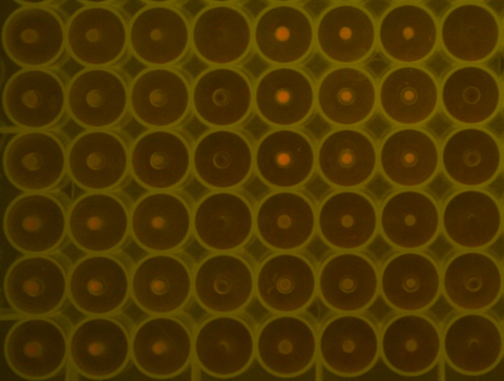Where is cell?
<instances>
[{
	"instance_id": "cell-1",
	"label": "cell",
	"mask_w": 504,
	"mask_h": 381,
	"mask_svg": "<svg viewBox=\"0 0 504 381\" xmlns=\"http://www.w3.org/2000/svg\"><path fill=\"white\" fill-rule=\"evenodd\" d=\"M258 323L246 311L208 314L196 325L193 363L197 369L218 379L238 377L256 360Z\"/></svg>"
},
{
	"instance_id": "cell-2",
	"label": "cell",
	"mask_w": 504,
	"mask_h": 381,
	"mask_svg": "<svg viewBox=\"0 0 504 381\" xmlns=\"http://www.w3.org/2000/svg\"><path fill=\"white\" fill-rule=\"evenodd\" d=\"M72 264L59 251L23 254L7 269L3 291L11 308L22 317L58 313L68 299Z\"/></svg>"
},
{
	"instance_id": "cell-3",
	"label": "cell",
	"mask_w": 504,
	"mask_h": 381,
	"mask_svg": "<svg viewBox=\"0 0 504 381\" xmlns=\"http://www.w3.org/2000/svg\"><path fill=\"white\" fill-rule=\"evenodd\" d=\"M71 202L57 190L23 192L7 207L3 219L5 236L23 254L58 251L68 236Z\"/></svg>"
},
{
	"instance_id": "cell-4",
	"label": "cell",
	"mask_w": 504,
	"mask_h": 381,
	"mask_svg": "<svg viewBox=\"0 0 504 381\" xmlns=\"http://www.w3.org/2000/svg\"><path fill=\"white\" fill-rule=\"evenodd\" d=\"M119 313L87 316L71 330L68 363L82 376L103 380L123 372L131 359L134 326Z\"/></svg>"
},
{
	"instance_id": "cell-5",
	"label": "cell",
	"mask_w": 504,
	"mask_h": 381,
	"mask_svg": "<svg viewBox=\"0 0 504 381\" xmlns=\"http://www.w3.org/2000/svg\"><path fill=\"white\" fill-rule=\"evenodd\" d=\"M58 313L26 317L16 321L6 336L7 363L20 377L40 381L57 375L68 363L72 329Z\"/></svg>"
},
{
	"instance_id": "cell-6",
	"label": "cell",
	"mask_w": 504,
	"mask_h": 381,
	"mask_svg": "<svg viewBox=\"0 0 504 381\" xmlns=\"http://www.w3.org/2000/svg\"><path fill=\"white\" fill-rule=\"evenodd\" d=\"M132 141L122 128L85 129L69 144V178L85 192L122 190L132 179Z\"/></svg>"
},
{
	"instance_id": "cell-7",
	"label": "cell",
	"mask_w": 504,
	"mask_h": 381,
	"mask_svg": "<svg viewBox=\"0 0 504 381\" xmlns=\"http://www.w3.org/2000/svg\"><path fill=\"white\" fill-rule=\"evenodd\" d=\"M196 325L183 312L148 316L134 326L131 362L151 378L165 380L178 376L194 364Z\"/></svg>"
},
{
	"instance_id": "cell-8",
	"label": "cell",
	"mask_w": 504,
	"mask_h": 381,
	"mask_svg": "<svg viewBox=\"0 0 504 381\" xmlns=\"http://www.w3.org/2000/svg\"><path fill=\"white\" fill-rule=\"evenodd\" d=\"M133 202L122 190L85 192L71 202L68 239L85 254L122 251L131 239Z\"/></svg>"
},
{
	"instance_id": "cell-9",
	"label": "cell",
	"mask_w": 504,
	"mask_h": 381,
	"mask_svg": "<svg viewBox=\"0 0 504 381\" xmlns=\"http://www.w3.org/2000/svg\"><path fill=\"white\" fill-rule=\"evenodd\" d=\"M69 143L55 129L19 130L3 153L7 179L22 192L57 190L69 178Z\"/></svg>"
},
{
	"instance_id": "cell-10",
	"label": "cell",
	"mask_w": 504,
	"mask_h": 381,
	"mask_svg": "<svg viewBox=\"0 0 504 381\" xmlns=\"http://www.w3.org/2000/svg\"><path fill=\"white\" fill-rule=\"evenodd\" d=\"M134 262L122 251L85 254L72 264L68 277V299L87 316L121 312L130 297Z\"/></svg>"
},
{
	"instance_id": "cell-11",
	"label": "cell",
	"mask_w": 504,
	"mask_h": 381,
	"mask_svg": "<svg viewBox=\"0 0 504 381\" xmlns=\"http://www.w3.org/2000/svg\"><path fill=\"white\" fill-rule=\"evenodd\" d=\"M196 263L184 250L147 253L134 262L131 300L148 316L183 312L193 299Z\"/></svg>"
},
{
	"instance_id": "cell-12",
	"label": "cell",
	"mask_w": 504,
	"mask_h": 381,
	"mask_svg": "<svg viewBox=\"0 0 504 381\" xmlns=\"http://www.w3.org/2000/svg\"><path fill=\"white\" fill-rule=\"evenodd\" d=\"M194 142L183 127L146 129L131 144L132 179L146 191L183 189L193 177Z\"/></svg>"
},
{
	"instance_id": "cell-13",
	"label": "cell",
	"mask_w": 504,
	"mask_h": 381,
	"mask_svg": "<svg viewBox=\"0 0 504 381\" xmlns=\"http://www.w3.org/2000/svg\"><path fill=\"white\" fill-rule=\"evenodd\" d=\"M194 204L183 189L146 191L132 205L131 240L147 253L184 250L193 238Z\"/></svg>"
},
{
	"instance_id": "cell-14",
	"label": "cell",
	"mask_w": 504,
	"mask_h": 381,
	"mask_svg": "<svg viewBox=\"0 0 504 381\" xmlns=\"http://www.w3.org/2000/svg\"><path fill=\"white\" fill-rule=\"evenodd\" d=\"M66 23V50L84 67H113L129 52L128 24L110 1H83Z\"/></svg>"
},
{
	"instance_id": "cell-15",
	"label": "cell",
	"mask_w": 504,
	"mask_h": 381,
	"mask_svg": "<svg viewBox=\"0 0 504 381\" xmlns=\"http://www.w3.org/2000/svg\"><path fill=\"white\" fill-rule=\"evenodd\" d=\"M191 21L172 1H149L129 20V52L145 67H177L191 52Z\"/></svg>"
},
{
	"instance_id": "cell-16",
	"label": "cell",
	"mask_w": 504,
	"mask_h": 381,
	"mask_svg": "<svg viewBox=\"0 0 504 381\" xmlns=\"http://www.w3.org/2000/svg\"><path fill=\"white\" fill-rule=\"evenodd\" d=\"M256 360L282 379L302 375L318 360V328L306 311L272 314L258 323Z\"/></svg>"
},
{
	"instance_id": "cell-17",
	"label": "cell",
	"mask_w": 504,
	"mask_h": 381,
	"mask_svg": "<svg viewBox=\"0 0 504 381\" xmlns=\"http://www.w3.org/2000/svg\"><path fill=\"white\" fill-rule=\"evenodd\" d=\"M257 265L244 249L209 253L196 263L193 299L208 314L246 311L255 298Z\"/></svg>"
},
{
	"instance_id": "cell-18",
	"label": "cell",
	"mask_w": 504,
	"mask_h": 381,
	"mask_svg": "<svg viewBox=\"0 0 504 381\" xmlns=\"http://www.w3.org/2000/svg\"><path fill=\"white\" fill-rule=\"evenodd\" d=\"M128 81L114 67H85L67 84V111L85 129L122 128L132 118Z\"/></svg>"
},
{
	"instance_id": "cell-19",
	"label": "cell",
	"mask_w": 504,
	"mask_h": 381,
	"mask_svg": "<svg viewBox=\"0 0 504 381\" xmlns=\"http://www.w3.org/2000/svg\"><path fill=\"white\" fill-rule=\"evenodd\" d=\"M191 83L177 67H145L129 82L132 118L146 129L183 127L193 116Z\"/></svg>"
},
{
	"instance_id": "cell-20",
	"label": "cell",
	"mask_w": 504,
	"mask_h": 381,
	"mask_svg": "<svg viewBox=\"0 0 504 381\" xmlns=\"http://www.w3.org/2000/svg\"><path fill=\"white\" fill-rule=\"evenodd\" d=\"M2 104L19 130L55 129L68 115L67 84L49 68H22L5 84Z\"/></svg>"
},
{
	"instance_id": "cell-21",
	"label": "cell",
	"mask_w": 504,
	"mask_h": 381,
	"mask_svg": "<svg viewBox=\"0 0 504 381\" xmlns=\"http://www.w3.org/2000/svg\"><path fill=\"white\" fill-rule=\"evenodd\" d=\"M253 20L234 2H211L191 19V52L208 66H237L253 50Z\"/></svg>"
},
{
	"instance_id": "cell-22",
	"label": "cell",
	"mask_w": 504,
	"mask_h": 381,
	"mask_svg": "<svg viewBox=\"0 0 504 381\" xmlns=\"http://www.w3.org/2000/svg\"><path fill=\"white\" fill-rule=\"evenodd\" d=\"M503 25L488 4L454 2L439 20V48L456 64H484L503 49Z\"/></svg>"
},
{
	"instance_id": "cell-23",
	"label": "cell",
	"mask_w": 504,
	"mask_h": 381,
	"mask_svg": "<svg viewBox=\"0 0 504 381\" xmlns=\"http://www.w3.org/2000/svg\"><path fill=\"white\" fill-rule=\"evenodd\" d=\"M253 49L271 66H300L315 50V21L296 2H272L253 20Z\"/></svg>"
},
{
	"instance_id": "cell-24",
	"label": "cell",
	"mask_w": 504,
	"mask_h": 381,
	"mask_svg": "<svg viewBox=\"0 0 504 381\" xmlns=\"http://www.w3.org/2000/svg\"><path fill=\"white\" fill-rule=\"evenodd\" d=\"M21 5L3 24L4 50L22 68H48L66 50V22L48 5Z\"/></svg>"
},
{
	"instance_id": "cell-25",
	"label": "cell",
	"mask_w": 504,
	"mask_h": 381,
	"mask_svg": "<svg viewBox=\"0 0 504 381\" xmlns=\"http://www.w3.org/2000/svg\"><path fill=\"white\" fill-rule=\"evenodd\" d=\"M380 357V328L362 313H333L318 328V360L338 376L368 372Z\"/></svg>"
},
{
	"instance_id": "cell-26",
	"label": "cell",
	"mask_w": 504,
	"mask_h": 381,
	"mask_svg": "<svg viewBox=\"0 0 504 381\" xmlns=\"http://www.w3.org/2000/svg\"><path fill=\"white\" fill-rule=\"evenodd\" d=\"M256 204L238 190H209L195 202L193 239L208 253L244 250L255 236Z\"/></svg>"
},
{
	"instance_id": "cell-27",
	"label": "cell",
	"mask_w": 504,
	"mask_h": 381,
	"mask_svg": "<svg viewBox=\"0 0 504 381\" xmlns=\"http://www.w3.org/2000/svg\"><path fill=\"white\" fill-rule=\"evenodd\" d=\"M503 199L485 188H457L441 203V233L457 250H482L503 235Z\"/></svg>"
},
{
	"instance_id": "cell-28",
	"label": "cell",
	"mask_w": 504,
	"mask_h": 381,
	"mask_svg": "<svg viewBox=\"0 0 504 381\" xmlns=\"http://www.w3.org/2000/svg\"><path fill=\"white\" fill-rule=\"evenodd\" d=\"M253 87L237 66H208L192 80L193 115L209 128H237L254 112Z\"/></svg>"
},
{
	"instance_id": "cell-29",
	"label": "cell",
	"mask_w": 504,
	"mask_h": 381,
	"mask_svg": "<svg viewBox=\"0 0 504 381\" xmlns=\"http://www.w3.org/2000/svg\"><path fill=\"white\" fill-rule=\"evenodd\" d=\"M315 50L333 65H362L378 50V22L361 2L333 1L315 21Z\"/></svg>"
},
{
	"instance_id": "cell-30",
	"label": "cell",
	"mask_w": 504,
	"mask_h": 381,
	"mask_svg": "<svg viewBox=\"0 0 504 381\" xmlns=\"http://www.w3.org/2000/svg\"><path fill=\"white\" fill-rule=\"evenodd\" d=\"M317 273L301 251H270L257 262L255 298L270 313L305 312L317 297Z\"/></svg>"
},
{
	"instance_id": "cell-31",
	"label": "cell",
	"mask_w": 504,
	"mask_h": 381,
	"mask_svg": "<svg viewBox=\"0 0 504 381\" xmlns=\"http://www.w3.org/2000/svg\"><path fill=\"white\" fill-rule=\"evenodd\" d=\"M440 110L459 126H484L503 111V79L484 64H456L440 81Z\"/></svg>"
},
{
	"instance_id": "cell-32",
	"label": "cell",
	"mask_w": 504,
	"mask_h": 381,
	"mask_svg": "<svg viewBox=\"0 0 504 381\" xmlns=\"http://www.w3.org/2000/svg\"><path fill=\"white\" fill-rule=\"evenodd\" d=\"M440 162L457 188H485L503 171V140L484 126H459L440 143Z\"/></svg>"
},
{
	"instance_id": "cell-33",
	"label": "cell",
	"mask_w": 504,
	"mask_h": 381,
	"mask_svg": "<svg viewBox=\"0 0 504 381\" xmlns=\"http://www.w3.org/2000/svg\"><path fill=\"white\" fill-rule=\"evenodd\" d=\"M254 144L237 128H209L194 140L193 177L209 190H237L254 170Z\"/></svg>"
},
{
	"instance_id": "cell-34",
	"label": "cell",
	"mask_w": 504,
	"mask_h": 381,
	"mask_svg": "<svg viewBox=\"0 0 504 381\" xmlns=\"http://www.w3.org/2000/svg\"><path fill=\"white\" fill-rule=\"evenodd\" d=\"M377 22L378 50L394 65H422L439 49V20L423 2H393Z\"/></svg>"
},
{
	"instance_id": "cell-35",
	"label": "cell",
	"mask_w": 504,
	"mask_h": 381,
	"mask_svg": "<svg viewBox=\"0 0 504 381\" xmlns=\"http://www.w3.org/2000/svg\"><path fill=\"white\" fill-rule=\"evenodd\" d=\"M441 269V294L460 312H485L503 294V261L486 250H457Z\"/></svg>"
},
{
	"instance_id": "cell-36",
	"label": "cell",
	"mask_w": 504,
	"mask_h": 381,
	"mask_svg": "<svg viewBox=\"0 0 504 381\" xmlns=\"http://www.w3.org/2000/svg\"><path fill=\"white\" fill-rule=\"evenodd\" d=\"M316 81L300 66H271L254 81V112L272 128L298 127L315 110Z\"/></svg>"
},
{
	"instance_id": "cell-37",
	"label": "cell",
	"mask_w": 504,
	"mask_h": 381,
	"mask_svg": "<svg viewBox=\"0 0 504 381\" xmlns=\"http://www.w3.org/2000/svg\"><path fill=\"white\" fill-rule=\"evenodd\" d=\"M441 273L425 250H397L379 268V296L397 313H423L441 294Z\"/></svg>"
},
{
	"instance_id": "cell-38",
	"label": "cell",
	"mask_w": 504,
	"mask_h": 381,
	"mask_svg": "<svg viewBox=\"0 0 504 381\" xmlns=\"http://www.w3.org/2000/svg\"><path fill=\"white\" fill-rule=\"evenodd\" d=\"M442 356V330L423 313H397L380 328V357L393 372L417 376Z\"/></svg>"
},
{
	"instance_id": "cell-39",
	"label": "cell",
	"mask_w": 504,
	"mask_h": 381,
	"mask_svg": "<svg viewBox=\"0 0 504 381\" xmlns=\"http://www.w3.org/2000/svg\"><path fill=\"white\" fill-rule=\"evenodd\" d=\"M317 286L333 313H364L379 296V268L360 251H336L317 269Z\"/></svg>"
},
{
	"instance_id": "cell-40",
	"label": "cell",
	"mask_w": 504,
	"mask_h": 381,
	"mask_svg": "<svg viewBox=\"0 0 504 381\" xmlns=\"http://www.w3.org/2000/svg\"><path fill=\"white\" fill-rule=\"evenodd\" d=\"M316 208L298 189L271 190L256 203L255 236L271 252L301 251L316 232Z\"/></svg>"
},
{
	"instance_id": "cell-41",
	"label": "cell",
	"mask_w": 504,
	"mask_h": 381,
	"mask_svg": "<svg viewBox=\"0 0 504 381\" xmlns=\"http://www.w3.org/2000/svg\"><path fill=\"white\" fill-rule=\"evenodd\" d=\"M501 322L485 312H460L442 330V356L457 372L484 374L495 368L504 354Z\"/></svg>"
},
{
	"instance_id": "cell-42",
	"label": "cell",
	"mask_w": 504,
	"mask_h": 381,
	"mask_svg": "<svg viewBox=\"0 0 504 381\" xmlns=\"http://www.w3.org/2000/svg\"><path fill=\"white\" fill-rule=\"evenodd\" d=\"M379 232L397 250H425L441 234V203L423 189H398L379 207Z\"/></svg>"
},
{
	"instance_id": "cell-43",
	"label": "cell",
	"mask_w": 504,
	"mask_h": 381,
	"mask_svg": "<svg viewBox=\"0 0 504 381\" xmlns=\"http://www.w3.org/2000/svg\"><path fill=\"white\" fill-rule=\"evenodd\" d=\"M378 110L397 127H422L440 110V81L423 65H393L378 80Z\"/></svg>"
},
{
	"instance_id": "cell-44",
	"label": "cell",
	"mask_w": 504,
	"mask_h": 381,
	"mask_svg": "<svg viewBox=\"0 0 504 381\" xmlns=\"http://www.w3.org/2000/svg\"><path fill=\"white\" fill-rule=\"evenodd\" d=\"M314 142L298 127L272 128L254 144V174L272 190H298L315 172Z\"/></svg>"
},
{
	"instance_id": "cell-45",
	"label": "cell",
	"mask_w": 504,
	"mask_h": 381,
	"mask_svg": "<svg viewBox=\"0 0 504 381\" xmlns=\"http://www.w3.org/2000/svg\"><path fill=\"white\" fill-rule=\"evenodd\" d=\"M315 109L337 127L362 125L378 109V81L362 65H333L316 81Z\"/></svg>"
},
{
	"instance_id": "cell-46",
	"label": "cell",
	"mask_w": 504,
	"mask_h": 381,
	"mask_svg": "<svg viewBox=\"0 0 504 381\" xmlns=\"http://www.w3.org/2000/svg\"><path fill=\"white\" fill-rule=\"evenodd\" d=\"M316 232L336 251H360L379 232V207L357 189H338L316 208Z\"/></svg>"
},
{
	"instance_id": "cell-47",
	"label": "cell",
	"mask_w": 504,
	"mask_h": 381,
	"mask_svg": "<svg viewBox=\"0 0 504 381\" xmlns=\"http://www.w3.org/2000/svg\"><path fill=\"white\" fill-rule=\"evenodd\" d=\"M378 167L397 189H423L441 171L440 143L422 127H396L378 147Z\"/></svg>"
},
{
	"instance_id": "cell-48",
	"label": "cell",
	"mask_w": 504,
	"mask_h": 381,
	"mask_svg": "<svg viewBox=\"0 0 504 381\" xmlns=\"http://www.w3.org/2000/svg\"><path fill=\"white\" fill-rule=\"evenodd\" d=\"M316 167L328 185L357 189L366 185L378 168V147L363 130L337 127L316 148Z\"/></svg>"
}]
</instances>
